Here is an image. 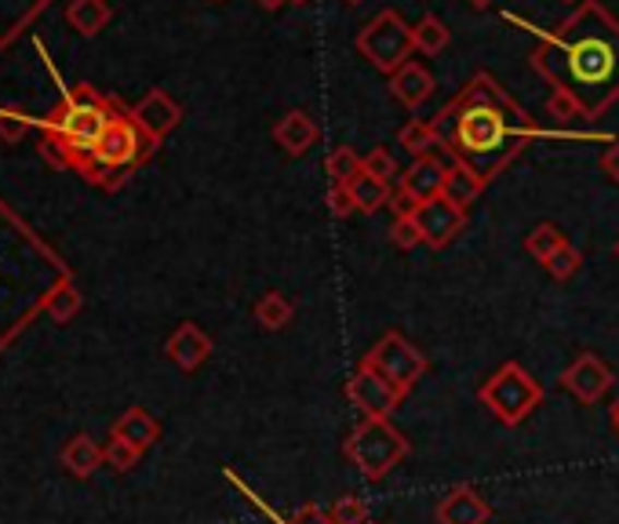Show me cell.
Here are the masks:
<instances>
[{"instance_id":"cell-1","label":"cell","mask_w":619,"mask_h":524,"mask_svg":"<svg viewBox=\"0 0 619 524\" xmlns=\"http://www.w3.org/2000/svg\"><path fill=\"white\" fill-rule=\"evenodd\" d=\"M430 124L438 131L441 150H449L452 160L466 164L485 186L528 146V139L539 135L525 109L485 70L474 73Z\"/></svg>"},{"instance_id":"cell-2","label":"cell","mask_w":619,"mask_h":524,"mask_svg":"<svg viewBox=\"0 0 619 524\" xmlns=\"http://www.w3.org/2000/svg\"><path fill=\"white\" fill-rule=\"evenodd\" d=\"M543 48L532 55L539 76L586 106V120L602 117L619 98V22L605 8L586 4L558 33H543Z\"/></svg>"},{"instance_id":"cell-3","label":"cell","mask_w":619,"mask_h":524,"mask_svg":"<svg viewBox=\"0 0 619 524\" xmlns=\"http://www.w3.org/2000/svg\"><path fill=\"white\" fill-rule=\"evenodd\" d=\"M114 117H117L114 109L106 106L88 84H81L78 95H70L67 103H62L56 114L48 117L45 131H51V135H56L62 146H67L70 168H81L84 171V164H88L92 150H95V142L103 139V131L110 128Z\"/></svg>"},{"instance_id":"cell-4","label":"cell","mask_w":619,"mask_h":524,"mask_svg":"<svg viewBox=\"0 0 619 524\" xmlns=\"http://www.w3.org/2000/svg\"><path fill=\"white\" fill-rule=\"evenodd\" d=\"M154 146L157 142H150L143 131H139V124L132 117L117 114L110 120V128L103 131V139L95 142L92 157H88V164H84L81 175H88L92 182L106 186V190H117V186L128 179V171L154 153Z\"/></svg>"},{"instance_id":"cell-5","label":"cell","mask_w":619,"mask_h":524,"mask_svg":"<svg viewBox=\"0 0 619 524\" xmlns=\"http://www.w3.org/2000/svg\"><path fill=\"white\" fill-rule=\"evenodd\" d=\"M543 397H547V393H543L539 379L528 376L517 360H507V365L492 371V376L481 382V390H477V401L503 426H521L539 408Z\"/></svg>"},{"instance_id":"cell-6","label":"cell","mask_w":619,"mask_h":524,"mask_svg":"<svg viewBox=\"0 0 619 524\" xmlns=\"http://www.w3.org/2000/svg\"><path fill=\"white\" fill-rule=\"evenodd\" d=\"M408 448H412L408 437L390 419H365L361 426H354L350 437L343 441V455L361 469V477L383 480L390 469L408 455Z\"/></svg>"},{"instance_id":"cell-7","label":"cell","mask_w":619,"mask_h":524,"mask_svg":"<svg viewBox=\"0 0 619 524\" xmlns=\"http://www.w3.org/2000/svg\"><path fill=\"white\" fill-rule=\"evenodd\" d=\"M357 51H361V59L372 62L379 73L394 76L401 66L412 62V51H416V44H412V26L401 19V11L383 8L379 15L365 22L361 33H357Z\"/></svg>"},{"instance_id":"cell-8","label":"cell","mask_w":619,"mask_h":524,"mask_svg":"<svg viewBox=\"0 0 619 524\" xmlns=\"http://www.w3.org/2000/svg\"><path fill=\"white\" fill-rule=\"evenodd\" d=\"M361 368H372L376 376L390 379L397 390L412 393V386H416V382L427 376L430 360H427V354H422L416 343H408V338L401 335V332H386V335L379 338V343L361 357Z\"/></svg>"},{"instance_id":"cell-9","label":"cell","mask_w":619,"mask_h":524,"mask_svg":"<svg viewBox=\"0 0 619 524\" xmlns=\"http://www.w3.org/2000/svg\"><path fill=\"white\" fill-rule=\"evenodd\" d=\"M405 397H408L405 390H397L390 379L376 376L372 368H357L354 376L346 379V401H350L365 419H390Z\"/></svg>"},{"instance_id":"cell-10","label":"cell","mask_w":619,"mask_h":524,"mask_svg":"<svg viewBox=\"0 0 619 524\" xmlns=\"http://www.w3.org/2000/svg\"><path fill=\"white\" fill-rule=\"evenodd\" d=\"M412 218H416V226H419L422 245L438 248V251L449 248L466 226V212H463V207H455L452 201H444V196H433V201L419 204Z\"/></svg>"},{"instance_id":"cell-11","label":"cell","mask_w":619,"mask_h":524,"mask_svg":"<svg viewBox=\"0 0 619 524\" xmlns=\"http://www.w3.org/2000/svg\"><path fill=\"white\" fill-rule=\"evenodd\" d=\"M561 386L569 390L575 401L597 404L608 390H612V371H608V365L597 354H580L561 371Z\"/></svg>"},{"instance_id":"cell-12","label":"cell","mask_w":619,"mask_h":524,"mask_svg":"<svg viewBox=\"0 0 619 524\" xmlns=\"http://www.w3.org/2000/svg\"><path fill=\"white\" fill-rule=\"evenodd\" d=\"M452 160H441L438 153H427V157H416L405 171L397 175V186L405 196H412L416 204H427L433 196L444 193V175H449Z\"/></svg>"},{"instance_id":"cell-13","label":"cell","mask_w":619,"mask_h":524,"mask_svg":"<svg viewBox=\"0 0 619 524\" xmlns=\"http://www.w3.org/2000/svg\"><path fill=\"white\" fill-rule=\"evenodd\" d=\"M139 124V131L150 139V142H160L168 135V131H176L179 128V120H182V109L179 103L171 98L168 92H160V87H154L150 95H143L135 103V109L128 114Z\"/></svg>"},{"instance_id":"cell-14","label":"cell","mask_w":619,"mask_h":524,"mask_svg":"<svg viewBox=\"0 0 619 524\" xmlns=\"http://www.w3.org/2000/svg\"><path fill=\"white\" fill-rule=\"evenodd\" d=\"M433 517H438V524H488L492 521V507L471 485H455L441 496Z\"/></svg>"},{"instance_id":"cell-15","label":"cell","mask_w":619,"mask_h":524,"mask_svg":"<svg viewBox=\"0 0 619 524\" xmlns=\"http://www.w3.org/2000/svg\"><path fill=\"white\" fill-rule=\"evenodd\" d=\"M165 354L176 368L182 371H198L204 360L212 357V335H204L193 321H182L176 332L168 335Z\"/></svg>"},{"instance_id":"cell-16","label":"cell","mask_w":619,"mask_h":524,"mask_svg":"<svg viewBox=\"0 0 619 524\" xmlns=\"http://www.w3.org/2000/svg\"><path fill=\"white\" fill-rule=\"evenodd\" d=\"M433 87H438V81H433V73L422 62H405L394 76H390V92H394L397 103L408 109H419L427 103L433 95Z\"/></svg>"},{"instance_id":"cell-17","label":"cell","mask_w":619,"mask_h":524,"mask_svg":"<svg viewBox=\"0 0 619 524\" xmlns=\"http://www.w3.org/2000/svg\"><path fill=\"white\" fill-rule=\"evenodd\" d=\"M274 142L288 153V157H302V153L318 142V124H313V117L307 109H288V114L274 124Z\"/></svg>"},{"instance_id":"cell-18","label":"cell","mask_w":619,"mask_h":524,"mask_svg":"<svg viewBox=\"0 0 619 524\" xmlns=\"http://www.w3.org/2000/svg\"><path fill=\"white\" fill-rule=\"evenodd\" d=\"M110 437H121V441L135 444L139 452H146V448H154L160 441V422L146 408H139L135 404V408H128L121 419L114 422Z\"/></svg>"},{"instance_id":"cell-19","label":"cell","mask_w":619,"mask_h":524,"mask_svg":"<svg viewBox=\"0 0 619 524\" xmlns=\"http://www.w3.org/2000/svg\"><path fill=\"white\" fill-rule=\"evenodd\" d=\"M62 466L70 469L73 477H92L95 469H99L103 463H106V455H103V448L95 444V437H88V433H78V437H70L67 441V448H62Z\"/></svg>"},{"instance_id":"cell-20","label":"cell","mask_w":619,"mask_h":524,"mask_svg":"<svg viewBox=\"0 0 619 524\" xmlns=\"http://www.w3.org/2000/svg\"><path fill=\"white\" fill-rule=\"evenodd\" d=\"M481 190H485V182L477 179V175L466 168V164H460V160H452L449 164V175H444V201H452L455 207H463V212H471V204L477 201V196H481Z\"/></svg>"},{"instance_id":"cell-21","label":"cell","mask_w":619,"mask_h":524,"mask_svg":"<svg viewBox=\"0 0 619 524\" xmlns=\"http://www.w3.org/2000/svg\"><path fill=\"white\" fill-rule=\"evenodd\" d=\"M346 190H350V196H354V207L365 215H376L379 207H390V196H394V186L376 179V175H365V171L357 175Z\"/></svg>"},{"instance_id":"cell-22","label":"cell","mask_w":619,"mask_h":524,"mask_svg":"<svg viewBox=\"0 0 619 524\" xmlns=\"http://www.w3.org/2000/svg\"><path fill=\"white\" fill-rule=\"evenodd\" d=\"M67 19L81 37H95L110 22V4L106 0H70Z\"/></svg>"},{"instance_id":"cell-23","label":"cell","mask_w":619,"mask_h":524,"mask_svg":"<svg viewBox=\"0 0 619 524\" xmlns=\"http://www.w3.org/2000/svg\"><path fill=\"white\" fill-rule=\"evenodd\" d=\"M81 306H84V299H81V291H78V284H73V281H59L56 288L45 295V313L56 324H70L73 317L81 313Z\"/></svg>"},{"instance_id":"cell-24","label":"cell","mask_w":619,"mask_h":524,"mask_svg":"<svg viewBox=\"0 0 619 524\" xmlns=\"http://www.w3.org/2000/svg\"><path fill=\"white\" fill-rule=\"evenodd\" d=\"M397 146L405 150L412 160H416V157H427V153H433L441 142H438V131H433L430 120L412 117L408 124L397 131Z\"/></svg>"},{"instance_id":"cell-25","label":"cell","mask_w":619,"mask_h":524,"mask_svg":"<svg viewBox=\"0 0 619 524\" xmlns=\"http://www.w3.org/2000/svg\"><path fill=\"white\" fill-rule=\"evenodd\" d=\"M255 321L259 327H266V332H281V327H288V321L296 317V306L285 291H266L263 299L255 302Z\"/></svg>"},{"instance_id":"cell-26","label":"cell","mask_w":619,"mask_h":524,"mask_svg":"<svg viewBox=\"0 0 619 524\" xmlns=\"http://www.w3.org/2000/svg\"><path fill=\"white\" fill-rule=\"evenodd\" d=\"M412 44H416V51L422 55H441L452 44V33L438 15H422L416 26H412Z\"/></svg>"},{"instance_id":"cell-27","label":"cell","mask_w":619,"mask_h":524,"mask_svg":"<svg viewBox=\"0 0 619 524\" xmlns=\"http://www.w3.org/2000/svg\"><path fill=\"white\" fill-rule=\"evenodd\" d=\"M564 245H569V237H564L553 223L532 226V229H528V237H525V251H528V255L536 259V262H543V266H547V262L553 259V251L564 248Z\"/></svg>"},{"instance_id":"cell-28","label":"cell","mask_w":619,"mask_h":524,"mask_svg":"<svg viewBox=\"0 0 619 524\" xmlns=\"http://www.w3.org/2000/svg\"><path fill=\"white\" fill-rule=\"evenodd\" d=\"M324 171H329L332 186H350L361 175V153H354L350 146H335L324 157Z\"/></svg>"},{"instance_id":"cell-29","label":"cell","mask_w":619,"mask_h":524,"mask_svg":"<svg viewBox=\"0 0 619 524\" xmlns=\"http://www.w3.org/2000/svg\"><path fill=\"white\" fill-rule=\"evenodd\" d=\"M547 117H553L558 124H575V120L586 117V106L569 92V87H550V95H547Z\"/></svg>"},{"instance_id":"cell-30","label":"cell","mask_w":619,"mask_h":524,"mask_svg":"<svg viewBox=\"0 0 619 524\" xmlns=\"http://www.w3.org/2000/svg\"><path fill=\"white\" fill-rule=\"evenodd\" d=\"M332 524H372V513H368V502L357 496H340L329 510Z\"/></svg>"},{"instance_id":"cell-31","label":"cell","mask_w":619,"mask_h":524,"mask_svg":"<svg viewBox=\"0 0 619 524\" xmlns=\"http://www.w3.org/2000/svg\"><path fill=\"white\" fill-rule=\"evenodd\" d=\"M103 455H106V466L117 469V474H128V469H135L139 458H143V452H139L135 444L121 441V437H110V441H106V448H103Z\"/></svg>"},{"instance_id":"cell-32","label":"cell","mask_w":619,"mask_h":524,"mask_svg":"<svg viewBox=\"0 0 619 524\" xmlns=\"http://www.w3.org/2000/svg\"><path fill=\"white\" fill-rule=\"evenodd\" d=\"M580 266H583V251L569 240L564 248L553 251V259L547 262V273H550L553 281H569V277H575V273H580Z\"/></svg>"},{"instance_id":"cell-33","label":"cell","mask_w":619,"mask_h":524,"mask_svg":"<svg viewBox=\"0 0 619 524\" xmlns=\"http://www.w3.org/2000/svg\"><path fill=\"white\" fill-rule=\"evenodd\" d=\"M361 171L365 175H376V179H383V182H397V160H394V153L383 150V146H376V150H368L365 157H361Z\"/></svg>"},{"instance_id":"cell-34","label":"cell","mask_w":619,"mask_h":524,"mask_svg":"<svg viewBox=\"0 0 619 524\" xmlns=\"http://www.w3.org/2000/svg\"><path fill=\"white\" fill-rule=\"evenodd\" d=\"M390 240H394V248H401V251L419 248V245H422V237H419L416 218H412V215H405V218H394V226H390Z\"/></svg>"},{"instance_id":"cell-35","label":"cell","mask_w":619,"mask_h":524,"mask_svg":"<svg viewBox=\"0 0 619 524\" xmlns=\"http://www.w3.org/2000/svg\"><path fill=\"white\" fill-rule=\"evenodd\" d=\"M26 131H29V120L23 114H8V109H0V139L19 142Z\"/></svg>"},{"instance_id":"cell-36","label":"cell","mask_w":619,"mask_h":524,"mask_svg":"<svg viewBox=\"0 0 619 524\" xmlns=\"http://www.w3.org/2000/svg\"><path fill=\"white\" fill-rule=\"evenodd\" d=\"M329 207H332L335 218H346V215L357 212L354 196H350V190H346V186H332V190H329Z\"/></svg>"},{"instance_id":"cell-37","label":"cell","mask_w":619,"mask_h":524,"mask_svg":"<svg viewBox=\"0 0 619 524\" xmlns=\"http://www.w3.org/2000/svg\"><path fill=\"white\" fill-rule=\"evenodd\" d=\"M281 524H332V517H329V513H324L321 507H313V502H307V507L296 510L288 521H281Z\"/></svg>"},{"instance_id":"cell-38","label":"cell","mask_w":619,"mask_h":524,"mask_svg":"<svg viewBox=\"0 0 619 524\" xmlns=\"http://www.w3.org/2000/svg\"><path fill=\"white\" fill-rule=\"evenodd\" d=\"M602 171H605L608 179H612V182L619 186V139H616L612 146H608V150L602 153Z\"/></svg>"},{"instance_id":"cell-39","label":"cell","mask_w":619,"mask_h":524,"mask_svg":"<svg viewBox=\"0 0 619 524\" xmlns=\"http://www.w3.org/2000/svg\"><path fill=\"white\" fill-rule=\"evenodd\" d=\"M259 8H266V11H277V8H285L288 0H255Z\"/></svg>"},{"instance_id":"cell-40","label":"cell","mask_w":619,"mask_h":524,"mask_svg":"<svg viewBox=\"0 0 619 524\" xmlns=\"http://www.w3.org/2000/svg\"><path fill=\"white\" fill-rule=\"evenodd\" d=\"M466 4H471V8H477V11H485V8H492L496 0H466Z\"/></svg>"},{"instance_id":"cell-41","label":"cell","mask_w":619,"mask_h":524,"mask_svg":"<svg viewBox=\"0 0 619 524\" xmlns=\"http://www.w3.org/2000/svg\"><path fill=\"white\" fill-rule=\"evenodd\" d=\"M612 430L619 433V397H616V404H612Z\"/></svg>"},{"instance_id":"cell-42","label":"cell","mask_w":619,"mask_h":524,"mask_svg":"<svg viewBox=\"0 0 619 524\" xmlns=\"http://www.w3.org/2000/svg\"><path fill=\"white\" fill-rule=\"evenodd\" d=\"M343 4H350V8H357V4H365V0H343Z\"/></svg>"},{"instance_id":"cell-43","label":"cell","mask_w":619,"mask_h":524,"mask_svg":"<svg viewBox=\"0 0 619 524\" xmlns=\"http://www.w3.org/2000/svg\"><path fill=\"white\" fill-rule=\"evenodd\" d=\"M288 4H310V0H288Z\"/></svg>"},{"instance_id":"cell-44","label":"cell","mask_w":619,"mask_h":524,"mask_svg":"<svg viewBox=\"0 0 619 524\" xmlns=\"http://www.w3.org/2000/svg\"><path fill=\"white\" fill-rule=\"evenodd\" d=\"M612 251H616V259H619V240H616V248H612Z\"/></svg>"}]
</instances>
